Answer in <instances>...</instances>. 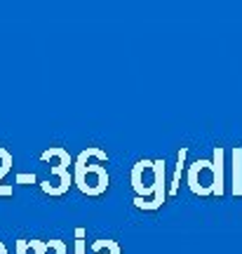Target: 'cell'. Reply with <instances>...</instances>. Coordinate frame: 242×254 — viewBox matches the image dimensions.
<instances>
[{"mask_svg": "<svg viewBox=\"0 0 242 254\" xmlns=\"http://www.w3.org/2000/svg\"><path fill=\"white\" fill-rule=\"evenodd\" d=\"M92 252L94 254H120V247H118V243H113V240H104V250L94 243V245H92Z\"/></svg>", "mask_w": 242, "mask_h": 254, "instance_id": "obj_6", "label": "cell"}, {"mask_svg": "<svg viewBox=\"0 0 242 254\" xmlns=\"http://www.w3.org/2000/svg\"><path fill=\"white\" fill-rule=\"evenodd\" d=\"M214 172H216V195H224V151L216 146L214 148Z\"/></svg>", "mask_w": 242, "mask_h": 254, "instance_id": "obj_4", "label": "cell"}, {"mask_svg": "<svg viewBox=\"0 0 242 254\" xmlns=\"http://www.w3.org/2000/svg\"><path fill=\"white\" fill-rule=\"evenodd\" d=\"M233 193L242 195V148H233Z\"/></svg>", "mask_w": 242, "mask_h": 254, "instance_id": "obj_3", "label": "cell"}, {"mask_svg": "<svg viewBox=\"0 0 242 254\" xmlns=\"http://www.w3.org/2000/svg\"><path fill=\"white\" fill-rule=\"evenodd\" d=\"M26 247L36 250V254H45L50 247H54V240H47V243H36V240H28Z\"/></svg>", "mask_w": 242, "mask_h": 254, "instance_id": "obj_8", "label": "cell"}, {"mask_svg": "<svg viewBox=\"0 0 242 254\" xmlns=\"http://www.w3.org/2000/svg\"><path fill=\"white\" fill-rule=\"evenodd\" d=\"M183 158H186V148L179 151V163H177V172H174V182L170 186V195H177V189H179V179H181V170H183Z\"/></svg>", "mask_w": 242, "mask_h": 254, "instance_id": "obj_5", "label": "cell"}, {"mask_svg": "<svg viewBox=\"0 0 242 254\" xmlns=\"http://www.w3.org/2000/svg\"><path fill=\"white\" fill-rule=\"evenodd\" d=\"M0 158H2V165H0V179H2V177L9 172V167H12V155H9L5 148H0ZM0 195H2V193H0Z\"/></svg>", "mask_w": 242, "mask_h": 254, "instance_id": "obj_7", "label": "cell"}, {"mask_svg": "<svg viewBox=\"0 0 242 254\" xmlns=\"http://www.w3.org/2000/svg\"><path fill=\"white\" fill-rule=\"evenodd\" d=\"M17 254H26V240H19L17 243Z\"/></svg>", "mask_w": 242, "mask_h": 254, "instance_id": "obj_11", "label": "cell"}, {"mask_svg": "<svg viewBox=\"0 0 242 254\" xmlns=\"http://www.w3.org/2000/svg\"><path fill=\"white\" fill-rule=\"evenodd\" d=\"M17 182H19V184H24V182H36V174H19Z\"/></svg>", "mask_w": 242, "mask_h": 254, "instance_id": "obj_10", "label": "cell"}, {"mask_svg": "<svg viewBox=\"0 0 242 254\" xmlns=\"http://www.w3.org/2000/svg\"><path fill=\"white\" fill-rule=\"evenodd\" d=\"M90 153L92 148L82 151L78 163H75V186L85 195H101V193H106L111 177H108L104 163H87Z\"/></svg>", "mask_w": 242, "mask_h": 254, "instance_id": "obj_1", "label": "cell"}, {"mask_svg": "<svg viewBox=\"0 0 242 254\" xmlns=\"http://www.w3.org/2000/svg\"><path fill=\"white\" fill-rule=\"evenodd\" d=\"M75 238H78V240H75V254H85V240H82V238H85V231H82V228H75Z\"/></svg>", "mask_w": 242, "mask_h": 254, "instance_id": "obj_9", "label": "cell"}, {"mask_svg": "<svg viewBox=\"0 0 242 254\" xmlns=\"http://www.w3.org/2000/svg\"><path fill=\"white\" fill-rule=\"evenodd\" d=\"M188 186L195 195H216V172L212 160H197L188 170Z\"/></svg>", "mask_w": 242, "mask_h": 254, "instance_id": "obj_2", "label": "cell"}]
</instances>
